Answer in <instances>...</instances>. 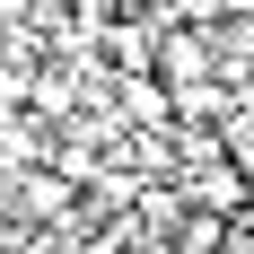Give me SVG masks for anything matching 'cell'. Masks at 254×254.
<instances>
[{
    "instance_id": "3957f363",
    "label": "cell",
    "mask_w": 254,
    "mask_h": 254,
    "mask_svg": "<svg viewBox=\"0 0 254 254\" xmlns=\"http://www.w3.org/2000/svg\"><path fill=\"white\" fill-rule=\"evenodd\" d=\"M123 105H131V114H140V123H149V114H167V88H158V79H140V70H131V88H123Z\"/></svg>"
},
{
    "instance_id": "6da1fadb",
    "label": "cell",
    "mask_w": 254,
    "mask_h": 254,
    "mask_svg": "<svg viewBox=\"0 0 254 254\" xmlns=\"http://www.w3.org/2000/svg\"><path fill=\"white\" fill-rule=\"evenodd\" d=\"M158 79L167 88H202L210 79V44L202 35H158Z\"/></svg>"
},
{
    "instance_id": "7a4b0ae2",
    "label": "cell",
    "mask_w": 254,
    "mask_h": 254,
    "mask_svg": "<svg viewBox=\"0 0 254 254\" xmlns=\"http://www.w3.org/2000/svg\"><path fill=\"white\" fill-rule=\"evenodd\" d=\"M18 202L35 210V219H53V210H70V184H62V176H26V184H18Z\"/></svg>"
}]
</instances>
